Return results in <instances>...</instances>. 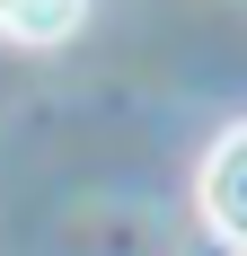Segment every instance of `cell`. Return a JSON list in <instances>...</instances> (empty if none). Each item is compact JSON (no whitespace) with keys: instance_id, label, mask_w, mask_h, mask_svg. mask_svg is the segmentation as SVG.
<instances>
[{"instance_id":"7a4b0ae2","label":"cell","mask_w":247,"mask_h":256,"mask_svg":"<svg viewBox=\"0 0 247 256\" xmlns=\"http://www.w3.org/2000/svg\"><path fill=\"white\" fill-rule=\"evenodd\" d=\"M80 18H88V0H0V36H18V44H62Z\"/></svg>"},{"instance_id":"6da1fadb","label":"cell","mask_w":247,"mask_h":256,"mask_svg":"<svg viewBox=\"0 0 247 256\" xmlns=\"http://www.w3.org/2000/svg\"><path fill=\"white\" fill-rule=\"evenodd\" d=\"M203 221H212L230 248H247V124L221 132L212 159H203Z\"/></svg>"}]
</instances>
